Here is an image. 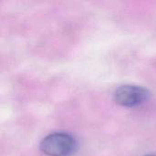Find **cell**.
<instances>
[{
	"label": "cell",
	"mask_w": 156,
	"mask_h": 156,
	"mask_svg": "<svg viewBox=\"0 0 156 156\" xmlns=\"http://www.w3.org/2000/svg\"><path fill=\"white\" fill-rule=\"evenodd\" d=\"M145 156H156V154H148V155H145Z\"/></svg>",
	"instance_id": "obj_3"
},
{
	"label": "cell",
	"mask_w": 156,
	"mask_h": 156,
	"mask_svg": "<svg viewBox=\"0 0 156 156\" xmlns=\"http://www.w3.org/2000/svg\"><path fill=\"white\" fill-rule=\"evenodd\" d=\"M150 91L140 86L122 85L117 88L114 92V101L117 104L123 107H136L149 100Z\"/></svg>",
	"instance_id": "obj_2"
},
{
	"label": "cell",
	"mask_w": 156,
	"mask_h": 156,
	"mask_svg": "<svg viewBox=\"0 0 156 156\" xmlns=\"http://www.w3.org/2000/svg\"><path fill=\"white\" fill-rule=\"evenodd\" d=\"M77 149L76 139L65 133H54L40 143V150L48 156H70Z\"/></svg>",
	"instance_id": "obj_1"
}]
</instances>
